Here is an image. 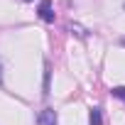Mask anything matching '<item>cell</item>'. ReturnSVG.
Returning a JSON list of instances; mask_svg holds the SVG:
<instances>
[{
    "instance_id": "cell-1",
    "label": "cell",
    "mask_w": 125,
    "mask_h": 125,
    "mask_svg": "<svg viewBox=\"0 0 125 125\" xmlns=\"http://www.w3.org/2000/svg\"><path fill=\"white\" fill-rule=\"evenodd\" d=\"M37 15H39L44 22H54V8H52V0H42L39 8H37Z\"/></svg>"
},
{
    "instance_id": "cell-2",
    "label": "cell",
    "mask_w": 125,
    "mask_h": 125,
    "mask_svg": "<svg viewBox=\"0 0 125 125\" xmlns=\"http://www.w3.org/2000/svg\"><path fill=\"white\" fill-rule=\"evenodd\" d=\"M37 125H56V110L54 108H44L37 115Z\"/></svg>"
},
{
    "instance_id": "cell-3",
    "label": "cell",
    "mask_w": 125,
    "mask_h": 125,
    "mask_svg": "<svg viewBox=\"0 0 125 125\" xmlns=\"http://www.w3.org/2000/svg\"><path fill=\"white\" fill-rule=\"evenodd\" d=\"M88 123H91V125H103V113H101V108H91Z\"/></svg>"
},
{
    "instance_id": "cell-4",
    "label": "cell",
    "mask_w": 125,
    "mask_h": 125,
    "mask_svg": "<svg viewBox=\"0 0 125 125\" xmlns=\"http://www.w3.org/2000/svg\"><path fill=\"white\" fill-rule=\"evenodd\" d=\"M110 96H113V98H120V101L125 103V86H115V88H110Z\"/></svg>"
},
{
    "instance_id": "cell-5",
    "label": "cell",
    "mask_w": 125,
    "mask_h": 125,
    "mask_svg": "<svg viewBox=\"0 0 125 125\" xmlns=\"http://www.w3.org/2000/svg\"><path fill=\"white\" fill-rule=\"evenodd\" d=\"M71 32H76V34H79V37H86V32H83V30H81V27H79V25H71Z\"/></svg>"
},
{
    "instance_id": "cell-6",
    "label": "cell",
    "mask_w": 125,
    "mask_h": 125,
    "mask_svg": "<svg viewBox=\"0 0 125 125\" xmlns=\"http://www.w3.org/2000/svg\"><path fill=\"white\" fill-rule=\"evenodd\" d=\"M0 83H3V64H0Z\"/></svg>"
},
{
    "instance_id": "cell-7",
    "label": "cell",
    "mask_w": 125,
    "mask_h": 125,
    "mask_svg": "<svg viewBox=\"0 0 125 125\" xmlns=\"http://www.w3.org/2000/svg\"><path fill=\"white\" fill-rule=\"evenodd\" d=\"M120 44H123V47H125V37H120Z\"/></svg>"
},
{
    "instance_id": "cell-8",
    "label": "cell",
    "mask_w": 125,
    "mask_h": 125,
    "mask_svg": "<svg viewBox=\"0 0 125 125\" xmlns=\"http://www.w3.org/2000/svg\"><path fill=\"white\" fill-rule=\"evenodd\" d=\"M25 3H30V0H25Z\"/></svg>"
}]
</instances>
